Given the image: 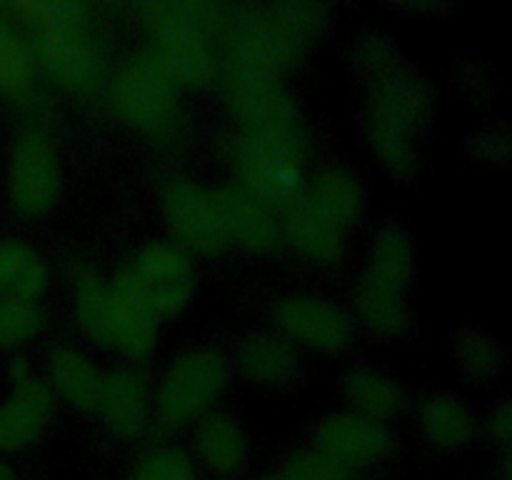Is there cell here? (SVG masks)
I'll use <instances>...</instances> for the list:
<instances>
[{"label": "cell", "mask_w": 512, "mask_h": 480, "mask_svg": "<svg viewBox=\"0 0 512 480\" xmlns=\"http://www.w3.org/2000/svg\"><path fill=\"white\" fill-rule=\"evenodd\" d=\"M60 193L58 155L38 130H25L10 155V198L23 215H43Z\"/></svg>", "instance_id": "cell-6"}, {"label": "cell", "mask_w": 512, "mask_h": 480, "mask_svg": "<svg viewBox=\"0 0 512 480\" xmlns=\"http://www.w3.org/2000/svg\"><path fill=\"white\" fill-rule=\"evenodd\" d=\"M305 200L313 205L315 213L323 215L340 233L358 223L365 205V195L358 178L343 168H325L323 173L315 175Z\"/></svg>", "instance_id": "cell-16"}, {"label": "cell", "mask_w": 512, "mask_h": 480, "mask_svg": "<svg viewBox=\"0 0 512 480\" xmlns=\"http://www.w3.org/2000/svg\"><path fill=\"white\" fill-rule=\"evenodd\" d=\"M420 425L425 438L443 450L463 448L473 440V413L453 395H430L420 405Z\"/></svg>", "instance_id": "cell-20"}, {"label": "cell", "mask_w": 512, "mask_h": 480, "mask_svg": "<svg viewBox=\"0 0 512 480\" xmlns=\"http://www.w3.org/2000/svg\"><path fill=\"white\" fill-rule=\"evenodd\" d=\"M50 378L70 405L80 410L98 408L103 375L95 370V365L83 353L73 348L55 350L50 355Z\"/></svg>", "instance_id": "cell-22"}, {"label": "cell", "mask_w": 512, "mask_h": 480, "mask_svg": "<svg viewBox=\"0 0 512 480\" xmlns=\"http://www.w3.org/2000/svg\"><path fill=\"white\" fill-rule=\"evenodd\" d=\"M213 198L228 240H235L255 253H270L278 248L283 235H280V223L270 205L255 198L243 185L215 190Z\"/></svg>", "instance_id": "cell-13"}, {"label": "cell", "mask_w": 512, "mask_h": 480, "mask_svg": "<svg viewBox=\"0 0 512 480\" xmlns=\"http://www.w3.org/2000/svg\"><path fill=\"white\" fill-rule=\"evenodd\" d=\"M238 363L250 380L260 385H283L298 370V353L285 338L273 333H255L243 340Z\"/></svg>", "instance_id": "cell-17"}, {"label": "cell", "mask_w": 512, "mask_h": 480, "mask_svg": "<svg viewBox=\"0 0 512 480\" xmlns=\"http://www.w3.org/2000/svg\"><path fill=\"white\" fill-rule=\"evenodd\" d=\"M15 13L25 20V23L35 25L40 30H65L78 28L83 20L85 8L80 3H15Z\"/></svg>", "instance_id": "cell-32"}, {"label": "cell", "mask_w": 512, "mask_h": 480, "mask_svg": "<svg viewBox=\"0 0 512 480\" xmlns=\"http://www.w3.org/2000/svg\"><path fill=\"white\" fill-rule=\"evenodd\" d=\"M433 113V90L410 68L395 65L388 73L373 78L368 100V118L383 120L418 138Z\"/></svg>", "instance_id": "cell-9"}, {"label": "cell", "mask_w": 512, "mask_h": 480, "mask_svg": "<svg viewBox=\"0 0 512 480\" xmlns=\"http://www.w3.org/2000/svg\"><path fill=\"white\" fill-rule=\"evenodd\" d=\"M130 265L140 273L150 275V278L163 280V283L193 288V265H190L188 253L180 245L168 243V240L148 243Z\"/></svg>", "instance_id": "cell-29"}, {"label": "cell", "mask_w": 512, "mask_h": 480, "mask_svg": "<svg viewBox=\"0 0 512 480\" xmlns=\"http://www.w3.org/2000/svg\"><path fill=\"white\" fill-rule=\"evenodd\" d=\"M118 113L145 133H163L175 120V85L153 55H135L115 75Z\"/></svg>", "instance_id": "cell-5"}, {"label": "cell", "mask_w": 512, "mask_h": 480, "mask_svg": "<svg viewBox=\"0 0 512 480\" xmlns=\"http://www.w3.org/2000/svg\"><path fill=\"white\" fill-rule=\"evenodd\" d=\"M365 275L395 285L400 290L408 288L410 278H413V245L400 225H385L378 230L373 248H370Z\"/></svg>", "instance_id": "cell-24"}, {"label": "cell", "mask_w": 512, "mask_h": 480, "mask_svg": "<svg viewBox=\"0 0 512 480\" xmlns=\"http://www.w3.org/2000/svg\"><path fill=\"white\" fill-rule=\"evenodd\" d=\"M318 450L338 460L343 468H363L388 455L393 435L378 420L358 413H338L318 425Z\"/></svg>", "instance_id": "cell-10"}, {"label": "cell", "mask_w": 512, "mask_h": 480, "mask_svg": "<svg viewBox=\"0 0 512 480\" xmlns=\"http://www.w3.org/2000/svg\"><path fill=\"white\" fill-rule=\"evenodd\" d=\"M113 288V285H110ZM115 293V290H113ZM158 340V320L150 313L140 310L130 300L115 293L113 325H110V348L120 350L128 358L140 360L153 353Z\"/></svg>", "instance_id": "cell-25"}, {"label": "cell", "mask_w": 512, "mask_h": 480, "mask_svg": "<svg viewBox=\"0 0 512 480\" xmlns=\"http://www.w3.org/2000/svg\"><path fill=\"white\" fill-rule=\"evenodd\" d=\"M205 5H163L155 13L153 60L173 85H203L213 73Z\"/></svg>", "instance_id": "cell-3"}, {"label": "cell", "mask_w": 512, "mask_h": 480, "mask_svg": "<svg viewBox=\"0 0 512 480\" xmlns=\"http://www.w3.org/2000/svg\"><path fill=\"white\" fill-rule=\"evenodd\" d=\"M280 475L285 480H350V470L320 450L293 455Z\"/></svg>", "instance_id": "cell-34"}, {"label": "cell", "mask_w": 512, "mask_h": 480, "mask_svg": "<svg viewBox=\"0 0 512 480\" xmlns=\"http://www.w3.org/2000/svg\"><path fill=\"white\" fill-rule=\"evenodd\" d=\"M98 408L120 438H138L148 425V380L140 370L120 368L103 375Z\"/></svg>", "instance_id": "cell-14"}, {"label": "cell", "mask_w": 512, "mask_h": 480, "mask_svg": "<svg viewBox=\"0 0 512 480\" xmlns=\"http://www.w3.org/2000/svg\"><path fill=\"white\" fill-rule=\"evenodd\" d=\"M458 358L463 368L475 378H493L500 370V355L498 345L490 338L480 333H463L458 338Z\"/></svg>", "instance_id": "cell-33"}, {"label": "cell", "mask_w": 512, "mask_h": 480, "mask_svg": "<svg viewBox=\"0 0 512 480\" xmlns=\"http://www.w3.org/2000/svg\"><path fill=\"white\" fill-rule=\"evenodd\" d=\"M345 398L358 410V415L378 420V423L398 415L405 405L403 388L393 378L365 368L348 373V378H345Z\"/></svg>", "instance_id": "cell-23"}, {"label": "cell", "mask_w": 512, "mask_h": 480, "mask_svg": "<svg viewBox=\"0 0 512 480\" xmlns=\"http://www.w3.org/2000/svg\"><path fill=\"white\" fill-rule=\"evenodd\" d=\"M10 378L15 390L0 405V453H13L33 443L53 413V395L43 380L35 378L28 360H15Z\"/></svg>", "instance_id": "cell-8"}, {"label": "cell", "mask_w": 512, "mask_h": 480, "mask_svg": "<svg viewBox=\"0 0 512 480\" xmlns=\"http://www.w3.org/2000/svg\"><path fill=\"white\" fill-rule=\"evenodd\" d=\"M0 480H15L13 468H8L5 463H0Z\"/></svg>", "instance_id": "cell-38"}, {"label": "cell", "mask_w": 512, "mask_h": 480, "mask_svg": "<svg viewBox=\"0 0 512 480\" xmlns=\"http://www.w3.org/2000/svg\"><path fill=\"white\" fill-rule=\"evenodd\" d=\"M48 288V268L33 248L20 240L0 243V298L35 303Z\"/></svg>", "instance_id": "cell-19"}, {"label": "cell", "mask_w": 512, "mask_h": 480, "mask_svg": "<svg viewBox=\"0 0 512 480\" xmlns=\"http://www.w3.org/2000/svg\"><path fill=\"white\" fill-rule=\"evenodd\" d=\"M200 458L220 475L238 473L248 458V440L240 425L223 413L205 415L195 433Z\"/></svg>", "instance_id": "cell-18"}, {"label": "cell", "mask_w": 512, "mask_h": 480, "mask_svg": "<svg viewBox=\"0 0 512 480\" xmlns=\"http://www.w3.org/2000/svg\"><path fill=\"white\" fill-rule=\"evenodd\" d=\"M43 325V313L35 303L0 298V348H15L33 338Z\"/></svg>", "instance_id": "cell-31"}, {"label": "cell", "mask_w": 512, "mask_h": 480, "mask_svg": "<svg viewBox=\"0 0 512 480\" xmlns=\"http://www.w3.org/2000/svg\"><path fill=\"white\" fill-rule=\"evenodd\" d=\"M275 318L288 338L315 350H325V353L340 350L350 338V323L343 310L310 295H293V298L280 300Z\"/></svg>", "instance_id": "cell-12"}, {"label": "cell", "mask_w": 512, "mask_h": 480, "mask_svg": "<svg viewBox=\"0 0 512 480\" xmlns=\"http://www.w3.org/2000/svg\"><path fill=\"white\" fill-rule=\"evenodd\" d=\"M360 63L368 68V73L373 75V78H378V75L388 73L390 68H395L398 60H395V50L388 40L370 38V40H363V45H360Z\"/></svg>", "instance_id": "cell-36"}, {"label": "cell", "mask_w": 512, "mask_h": 480, "mask_svg": "<svg viewBox=\"0 0 512 480\" xmlns=\"http://www.w3.org/2000/svg\"><path fill=\"white\" fill-rule=\"evenodd\" d=\"M280 223V235L300 253L308 255L318 263H333L343 253V233L328 223L323 215L315 213L313 205L305 198L293 200L283 208Z\"/></svg>", "instance_id": "cell-15"}, {"label": "cell", "mask_w": 512, "mask_h": 480, "mask_svg": "<svg viewBox=\"0 0 512 480\" xmlns=\"http://www.w3.org/2000/svg\"><path fill=\"white\" fill-rule=\"evenodd\" d=\"M163 213L175 238L198 253H218L228 245V233L220 220L210 190L185 178L170 180L163 188Z\"/></svg>", "instance_id": "cell-7"}, {"label": "cell", "mask_w": 512, "mask_h": 480, "mask_svg": "<svg viewBox=\"0 0 512 480\" xmlns=\"http://www.w3.org/2000/svg\"><path fill=\"white\" fill-rule=\"evenodd\" d=\"M35 58L63 88L88 93L100 80V60L80 28L40 30L33 40Z\"/></svg>", "instance_id": "cell-11"}, {"label": "cell", "mask_w": 512, "mask_h": 480, "mask_svg": "<svg viewBox=\"0 0 512 480\" xmlns=\"http://www.w3.org/2000/svg\"><path fill=\"white\" fill-rule=\"evenodd\" d=\"M130 480H195L193 465L180 450H155L140 460Z\"/></svg>", "instance_id": "cell-35"}, {"label": "cell", "mask_w": 512, "mask_h": 480, "mask_svg": "<svg viewBox=\"0 0 512 480\" xmlns=\"http://www.w3.org/2000/svg\"><path fill=\"white\" fill-rule=\"evenodd\" d=\"M263 480H285V478L278 473V475H268V478H263Z\"/></svg>", "instance_id": "cell-39"}, {"label": "cell", "mask_w": 512, "mask_h": 480, "mask_svg": "<svg viewBox=\"0 0 512 480\" xmlns=\"http://www.w3.org/2000/svg\"><path fill=\"white\" fill-rule=\"evenodd\" d=\"M115 293L90 270H80L75 280V313L85 333L98 345L110 348V325H113Z\"/></svg>", "instance_id": "cell-26"}, {"label": "cell", "mask_w": 512, "mask_h": 480, "mask_svg": "<svg viewBox=\"0 0 512 480\" xmlns=\"http://www.w3.org/2000/svg\"><path fill=\"white\" fill-rule=\"evenodd\" d=\"M245 123L238 143V170L243 188L270 208L300 198L305 143L295 105L283 88L240 115Z\"/></svg>", "instance_id": "cell-1"}, {"label": "cell", "mask_w": 512, "mask_h": 480, "mask_svg": "<svg viewBox=\"0 0 512 480\" xmlns=\"http://www.w3.org/2000/svg\"><path fill=\"white\" fill-rule=\"evenodd\" d=\"M228 380V363L213 348H195L173 360L158 388V420L175 430L200 418Z\"/></svg>", "instance_id": "cell-4"}, {"label": "cell", "mask_w": 512, "mask_h": 480, "mask_svg": "<svg viewBox=\"0 0 512 480\" xmlns=\"http://www.w3.org/2000/svg\"><path fill=\"white\" fill-rule=\"evenodd\" d=\"M268 13L293 58L303 53L310 40L318 38L325 23L323 5L315 3H283L270 8Z\"/></svg>", "instance_id": "cell-28"}, {"label": "cell", "mask_w": 512, "mask_h": 480, "mask_svg": "<svg viewBox=\"0 0 512 480\" xmlns=\"http://www.w3.org/2000/svg\"><path fill=\"white\" fill-rule=\"evenodd\" d=\"M405 290L395 285L375 280L363 273L358 290H355V305L358 315L370 330L380 335H398L408 328V310L403 303Z\"/></svg>", "instance_id": "cell-21"}, {"label": "cell", "mask_w": 512, "mask_h": 480, "mask_svg": "<svg viewBox=\"0 0 512 480\" xmlns=\"http://www.w3.org/2000/svg\"><path fill=\"white\" fill-rule=\"evenodd\" d=\"M268 10L248 8L230 20L228 88L240 115L280 90V75L293 63Z\"/></svg>", "instance_id": "cell-2"}, {"label": "cell", "mask_w": 512, "mask_h": 480, "mask_svg": "<svg viewBox=\"0 0 512 480\" xmlns=\"http://www.w3.org/2000/svg\"><path fill=\"white\" fill-rule=\"evenodd\" d=\"M30 80H33V55L28 45L8 25L0 23V90L20 95L30 88Z\"/></svg>", "instance_id": "cell-30"}, {"label": "cell", "mask_w": 512, "mask_h": 480, "mask_svg": "<svg viewBox=\"0 0 512 480\" xmlns=\"http://www.w3.org/2000/svg\"><path fill=\"white\" fill-rule=\"evenodd\" d=\"M490 428H493V435L500 440V443H508L510 440V428H512V415L510 405L503 403L490 418Z\"/></svg>", "instance_id": "cell-37"}, {"label": "cell", "mask_w": 512, "mask_h": 480, "mask_svg": "<svg viewBox=\"0 0 512 480\" xmlns=\"http://www.w3.org/2000/svg\"><path fill=\"white\" fill-rule=\"evenodd\" d=\"M365 133H368L370 148L375 150L385 168L393 170L400 178H410L418 170L420 155L415 148V135L395 128V125L383 123L365 115Z\"/></svg>", "instance_id": "cell-27"}]
</instances>
